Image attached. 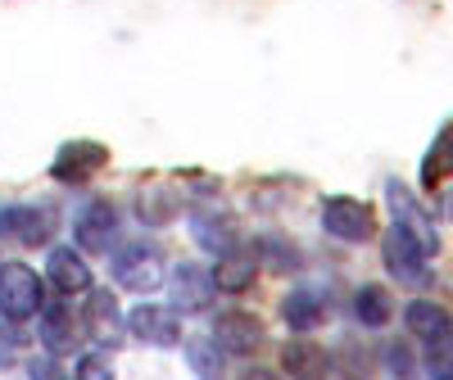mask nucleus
Masks as SVG:
<instances>
[{"instance_id": "nucleus-2", "label": "nucleus", "mask_w": 453, "mask_h": 380, "mask_svg": "<svg viewBox=\"0 0 453 380\" xmlns=\"http://www.w3.org/2000/svg\"><path fill=\"white\" fill-rule=\"evenodd\" d=\"M46 308V285L27 262H0V317L27 322Z\"/></svg>"}, {"instance_id": "nucleus-9", "label": "nucleus", "mask_w": 453, "mask_h": 380, "mask_svg": "<svg viewBox=\"0 0 453 380\" xmlns=\"http://www.w3.org/2000/svg\"><path fill=\"white\" fill-rule=\"evenodd\" d=\"M168 290H173V308L177 313H204L218 285H213V268H200V262H181V268H173L168 277Z\"/></svg>"}, {"instance_id": "nucleus-18", "label": "nucleus", "mask_w": 453, "mask_h": 380, "mask_svg": "<svg viewBox=\"0 0 453 380\" xmlns=\"http://www.w3.org/2000/svg\"><path fill=\"white\" fill-rule=\"evenodd\" d=\"M449 177H453V127H444V132L431 141L426 163H422V186L435 190V186H444Z\"/></svg>"}, {"instance_id": "nucleus-22", "label": "nucleus", "mask_w": 453, "mask_h": 380, "mask_svg": "<svg viewBox=\"0 0 453 380\" xmlns=\"http://www.w3.org/2000/svg\"><path fill=\"white\" fill-rule=\"evenodd\" d=\"M173 213H177V195H168L164 186H150L136 195V217L145 226H164V222H173Z\"/></svg>"}, {"instance_id": "nucleus-10", "label": "nucleus", "mask_w": 453, "mask_h": 380, "mask_svg": "<svg viewBox=\"0 0 453 380\" xmlns=\"http://www.w3.org/2000/svg\"><path fill=\"white\" fill-rule=\"evenodd\" d=\"M0 236L36 249V245H46L55 236V213L36 209V204H10V209H0Z\"/></svg>"}, {"instance_id": "nucleus-13", "label": "nucleus", "mask_w": 453, "mask_h": 380, "mask_svg": "<svg viewBox=\"0 0 453 380\" xmlns=\"http://www.w3.org/2000/svg\"><path fill=\"white\" fill-rule=\"evenodd\" d=\"M109 163V149L104 145H96V141H73V145H64L59 149V159H55V181H64V186H82L87 177H96L100 168Z\"/></svg>"}, {"instance_id": "nucleus-25", "label": "nucleus", "mask_w": 453, "mask_h": 380, "mask_svg": "<svg viewBox=\"0 0 453 380\" xmlns=\"http://www.w3.org/2000/svg\"><path fill=\"white\" fill-rule=\"evenodd\" d=\"M386 367H390L395 376H412V353H408L403 345H390V349H386Z\"/></svg>"}, {"instance_id": "nucleus-21", "label": "nucleus", "mask_w": 453, "mask_h": 380, "mask_svg": "<svg viewBox=\"0 0 453 380\" xmlns=\"http://www.w3.org/2000/svg\"><path fill=\"white\" fill-rule=\"evenodd\" d=\"M186 358H191V371L196 376H222L226 367V353L213 335H191L186 339Z\"/></svg>"}, {"instance_id": "nucleus-6", "label": "nucleus", "mask_w": 453, "mask_h": 380, "mask_svg": "<svg viewBox=\"0 0 453 380\" xmlns=\"http://www.w3.org/2000/svg\"><path fill=\"white\" fill-rule=\"evenodd\" d=\"M191 240L213 254V258H226V254H241V226L226 209H196L191 213Z\"/></svg>"}, {"instance_id": "nucleus-26", "label": "nucleus", "mask_w": 453, "mask_h": 380, "mask_svg": "<svg viewBox=\"0 0 453 380\" xmlns=\"http://www.w3.org/2000/svg\"><path fill=\"white\" fill-rule=\"evenodd\" d=\"M27 371H32V376H59V362H55V353H50V358H42V362L32 358V362H27Z\"/></svg>"}, {"instance_id": "nucleus-3", "label": "nucleus", "mask_w": 453, "mask_h": 380, "mask_svg": "<svg viewBox=\"0 0 453 380\" xmlns=\"http://www.w3.org/2000/svg\"><path fill=\"white\" fill-rule=\"evenodd\" d=\"M381 258H386V272L399 281V285H412V290H422L431 281V268H426V258L431 249L408 232V226H390L386 240H381Z\"/></svg>"}, {"instance_id": "nucleus-1", "label": "nucleus", "mask_w": 453, "mask_h": 380, "mask_svg": "<svg viewBox=\"0 0 453 380\" xmlns=\"http://www.w3.org/2000/svg\"><path fill=\"white\" fill-rule=\"evenodd\" d=\"M408 335L426 349V367L444 380H453V317L431 299H412L403 308Z\"/></svg>"}, {"instance_id": "nucleus-4", "label": "nucleus", "mask_w": 453, "mask_h": 380, "mask_svg": "<svg viewBox=\"0 0 453 380\" xmlns=\"http://www.w3.org/2000/svg\"><path fill=\"white\" fill-rule=\"evenodd\" d=\"M164 254L155 245H127L113 254V281H119L123 290L132 294H150V290H159L164 285Z\"/></svg>"}, {"instance_id": "nucleus-11", "label": "nucleus", "mask_w": 453, "mask_h": 380, "mask_svg": "<svg viewBox=\"0 0 453 380\" xmlns=\"http://www.w3.org/2000/svg\"><path fill=\"white\" fill-rule=\"evenodd\" d=\"M213 339L222 345V353L250 358V353L263 349V322L254 313H218L213 317Z\"/></svg>"}, {"instance_id": "nucleus-20", "label": "nucleus", "mask_w": 453, "mask_h": 380, "mask_svg": "<svg viewBox=\"0 0 453 380\" xmlns=\"http://www.w3.org/2000/svg\"><path fill=\"white\" fill-rule=\"evenodd\" d=\"M213 285L222 294H245L254 285V258H241V254H226L218 258V268H213Z\"/></svg>"}, {"instance_id": "nucleus-14", "label": "nucleus", "mask_w": 453, "mask_h": 380, "mask_svg": "<svg viewBox=\"0 0 453 380\" xmlns=\"http://www.w3.org/2000/svg\"><path fill=\"white\" fill-rule=\"evenodd\" d=\"M36 317H42V345H46V353L64 358V353L78 349V335H82L87 326L73 317L68 303H46V308L36 313Z\"/></svg>"}, {"instance_id": "nucleus-12", "label": "nucleus", "mask_w": 453, "mask_h": 380, "mask_svg": "<svg viewBox=\"0 0 453 380\" xmlns=\"http://www.w3.org/2000/svg\"><path fill=\"white\" fill-rule=\"evenodd\" d=\"M82 326H87V335L96 339L100 349H113V345H123L127 317L119 313V299H113L109 290H91V303H87V313H82Z\"/></svg>"}, {"instance_id": "nucleus-23", "label": "nucleus", "mask_w": 453, "mask_h": 380, "mask_svg": "<svg viewBox=\"0 0 453 380\" xmlns=\"http://www.w3.org/2000/svg\"><path fill=\"white\" fill-rule=\"evenodd\" d=\"M281 362H286L290 376H322V371H326V353H322L318 345H309V339H290L286 353H281Z\"/></svg>"}, {"instance_id": "nucleus-15", "label": "nucleus", "mask_w": 453, "mask_h": 380, "mask_svg": "<svg viewBox=\"0 0 453 380\" xmlns=\"http://www.w3.org/2000/svg\"><path fill=\"white\" fill-rule=\"evenodd\" d=\"M46 277H50V285H55L59 294H87V290H91V268H87V258L73 249V245L50 249Z\"/></svg>"}, {"instance_id": "nucleus-24", "label": "nucleus", "mask_w": 453, "mask_h": 380, "mask_svg": "<svg viewBox=\"0 0 453 380\" xmlns=\"http://www.w3.org/2000/svg\"><path fill=\"white\" fill-rule=\"evenodd\" d=\"M73 371L87 376V380H100V376H113V362L104 353H82L78 362H73Z\"/></svg>"}, {"instance_id": "nucleus-17", "label": "nucleus", "mask_w": 453, "mask_h": 380, "mask_svg": "<svg viewBox=\"0 0 453 380\" xmlns=\"http://www.w3.org/2000/svg\"><path fill=\"white\" fill-rule=\"evenodd\" d=\"M281 317H286V326L290 331H318L322 326V317H326V303L313 294V290H290L286 299H281Z\"/></svg>"}, {"instance_id": "nucleus-8", "label": "nucleus", "mask_w": 453, "mask_h": 380, "mask_svg": "<svg viewBox=\"0 0 453 380\" xmlns=\"http://www.w3.org/2000/svg\"><path fill=\"white\" fill-rule=\"evenodd\" d=\"M73 236H78L82 254H109L113 240H119V209H113L109 200L82 204L78 222H73Z\"/></svg>"}, {"instance_id": "nucleus-16", "label": "nucleus", "mask_w": 453, "mask_h": 380, "mask_svg": "<svg viewBox=\"0 0 453 380\" xmlns=\"http://www.w3.org/2000/svg\"><path fill=\"white\" fill-rule=\"evenodd\" d=\"M386 204H390L395 222H399V226H408V232L418 236V240H422L431 254L440 249V240H435V222L426 217V209H422L418 200H412V195H408V190H403L399 181H390V186H386Z\"/></svg>"}, {"instance_id": "nucleus-7", "label": "nucleus", "mask_w": 453, "mask_h": 380, "mask_svg": "<svg viewBox=\"0 0 453 380\" xmlns=\"http://www.w3.org/2000/svg\"><path fill=\"white\" fill-rule=\"evenodd\" d=\"M322 226H326V236L335 240H345V245H363L376 236V226H372V209L349 200V195H331L322 204Z\"/></svg>"}, {"instance_id": "nucleus-27", "label": "nucleus", "mask_w": 453, "mask_h": 380, "mask_svg": "<svg viewBox=\"0 0 453 380\" xmlns=\"http://www.w3.org/2000/svg\"><path fill=\"white\" fill-rule=\"evenodd\" d=\"M449 222H453V190H449Z\"/></svg>"}, {"instance_id": "nucleus-19", "label": "nucleus", "mask_w": 453, "mask_h": 380, "mask_svg": "<svg viewBox=\"0 0 453 380\" xmlns=\"http://www.w3.org/2000/svg\"><path fill=\"white\" fill-rule=\"evenodd\" d=\"M354 317H358L367 331H376V326H386V322L395 317V303H390V294H386L381 285H363V290L354 294Z\"/></svg>"}, {"instance_id": "nucleus-5", "label": "nucleus", "mask_w": 453, "mask_h": 380, "mask_svg": "<svg viewBox=\"0 0 453 380\" xmlns=\"http://www.w3.org/2000/svg\"><path fill=\"white\" fill-rule=\"evenodd\" d=\"M127 331L132 339H141V345H155V349H173L181 345V313L177 308H164V303H136V308L127 313Z\"/></svg>"}]
</instances>
